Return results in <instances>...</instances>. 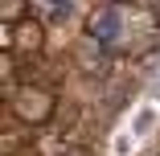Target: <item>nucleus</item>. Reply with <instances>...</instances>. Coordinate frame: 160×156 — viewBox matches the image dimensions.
Masks as SVG:
<instances>
[{
    "label": "nucleus",
    "mask_w": 160,
    "mask_h": 156,
    "mask_svg": "<svg viewBox=\"0 0 160 156\" xmlns=\"http://www.w3.org/2000/svg\"><path fill=\"white\" fill-rule=\"evenodd\" d=\"M123 21H127V8L123 4H99L90 13V21H86V33H90V41H99V45H119L123 41Z\"/></svg>",
    "instance_id": "obj_1"
},
{
    "label": "nucleus",
    "mask_w": 160,
    "mask_h": 156,
    "mask_svg": "<svg viewBox=\"0 0 160 156\" xmlns=\"http://www.w3.org/2000/svg\"><path fill=\"white\" fill-rule=\"evenodd\" d=\"M12 115L21 123H45L53 115V95L41 90V86H25V90L12 95Z\"/></svg>",
    "instance_id": "obj_2"
},
{
    "label": "nucleus",
    "mask_w": 160,
    "mask_h": 156,
    "mask_svg": "<svg viewBox=\"0 0 160 156\" xmlns=\"http://www.w3.org/2000/svg\"><path fill=\"white\" fill-rule=\"evenodd\" d=\"M12 45H17V49H25V53H37V49L45 45L41 25H33V21H21V25H12Z\"/></svg>",
    "instance_id": "obj_3"
},
{
    "label": "nucleus",
    "mask_w": 160,
    "mask_h": 156,
    "mask_svg": "<svg viewBox=\"0 0 160 156\" xmlns=\"http://www.w3.org/2000/svg\"><path fill=\"white\" fill-rule=\"evenodd\" d=\"M0 17H4V25H21L25 21V0H4Z\"/></svg>",
    "instance_id": "obj_4"
},
{
    "label": "nucleus",
    "mask_w": 160,
    "mask_h": 156,
    "mask_svg": "<svg viewBox=\"0 0 160 156\" xmlns=\"http://www.w3.org/2000/svg\"><path fill=\"white\" fill-rule=\"evenodd\" d=\"M74 8V0H49V21H66Z\"/></svg>",
    "instance_id": "obj_5"
}]
</instances>
